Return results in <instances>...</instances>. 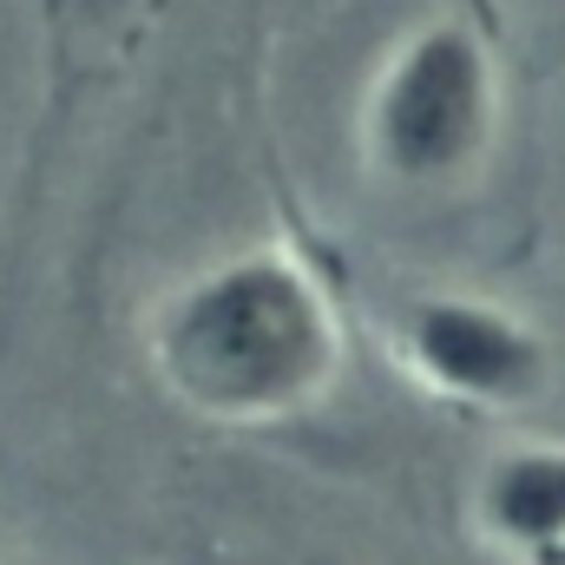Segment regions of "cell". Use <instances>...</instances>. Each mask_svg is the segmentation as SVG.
<instances>
[{
	"mask_svg": "<svg viewBox=\"0 0 565 565\" xmlns=\"http://www.w3.org/2000/svg\"><path fill=\"white\" fill-rule=\"evenodd\" d=\"M158 375L211 422H282L342 375V316L322 277L277 244L237 250L184 282L151 329Z\"/></svg>",
	"mask_w": 565,
	"mask_h": 565,
	"instance_id": "cell-1",
	"label": "cell"
},
{
	"mask_svg": "<svg viewBox=\"0 0 565 565\" xmlns=\"http://www.w3.org/2000/svg\"><path fill=\"white\" fill-rule=\"evenodd\" d=\"M500 132V60L487 33L460 13H434L408 26L362 106L369 164L388 184L440 191L487 164Z\"/></svg>",
	"mask_w": 565,
	"mask_h": 565,
	"instance_id": "cell-2",
	"label": "cell"
},
{
	"mask_svg": "<svg viewBox=\"0 0 565 565\" xmlns=\"http://www.w3.org/2000/svg\"><path fill=\"white\" fill-rule=\"evenodd\" d=\"M395 342L427 388L460 408H526L553 375L546 335L487 296H415L395 316Z\"/></svg>",
	"mask_w": 565,
	"mask_h": 565,
	"instance_id": "cell-3",
	"label": "cell"
},
{
	"mask_svg": "<svg viewBox=\"0 0 565 565\" xmlns=\"http://www.w3.org/2000/svg\"><path fill=\"white\" fill-rule=\"evenodd\" d=\"M480 526L533 565L565 559V440L507 447L480 473Z\"/></svg>",
	"mask_w": 565,
	"mask_h": 565,
	"instance_id": "cell-4",
	"label": "cell"
}]
</instances>
